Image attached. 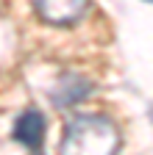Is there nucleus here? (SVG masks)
Returning a JSON list of instances; mask_svg holds the SVG:
<instances>
[{
    "label": "nucleus",
    "mask_w": 153,
    "mask_h": 155,
    "mask_svg": "<svg viewBox=\"0 0 153 155\" xmlns=\"http://www.w3.org/2000/svg\"><path fill=\"white\" fill-rule=\"evenodd\" d=\"M14 19L42 45H100L109 22L95 0H9Z\"/></svg>",
    "instance_id": "obj_1"
},
{
    "label": "nucleus",
    "mask_w": 153,
    "mask_h": 155,
    "mask_svg": "<svg viewBox=\"0 0 153 155\" xmlns=\"http://www.w3.org/2000/svg\"><path fill=\"white\" fill-rule=\"evenodd\" d=\"M123 133L114 116L103 111H78L64 125L59 155H117Z\"/></svg>",
    "instance_id": "obj_2"
}]
</instances>
